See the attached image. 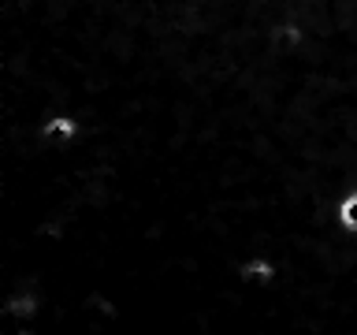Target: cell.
I'll list each match as a JSON object with an SVG mask.
<instances>
[{
    "label": "cell",
    "instance_id": "cell-1",
    "mask_svg": "<svg viewBox=\"0 0 357 335\" xmlns=\"http://www.w3.org/2000/svg\"><path fill=\"white\" fill-rule=\"evenodd\" d=\"M45 138H60V142L75 138V119H67V116L49 119V123H45Z\"/></svg>",
    "mask_w": 357,
    "mask_h": 335
},
{
    "label": "cell",
    "instance_id": "cell-2",
    "mask_svg": "<svg viewBox=\"0 0 357 335\" xmlns=\"http://www.w3.org/2000/svg\"><path fill=\"white\" fill-rule=\"evenodd\" d=\"M339 223H342L346 231H357V194H350L339 205Z\"/></svg>",
    "mask_w": 357,
    "mask_h": 335
}]
</instances>
